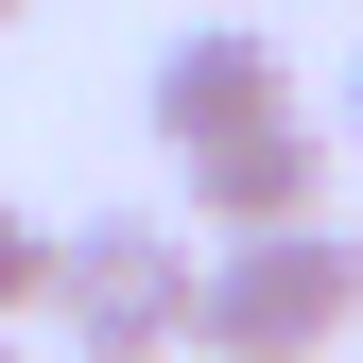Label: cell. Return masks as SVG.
<instances>
[{"label": "cell", "mask_w": 363, "mask_h": 363, "mask_svg": "<svg viewBox=\"0 0 363 363\" xmlns=\"http://www.w3.org/2000/svg\"><path fill=\"white\" fill-rule=\"evenodd\" d=\"M363 329V242L346 225H259L191 259V363H329Z\"/></svg>", "instance_id": "obj_1"}, {"label": "cell", "mask_w": 363, "mask_h": 363, "mask_svg": "<svg viewBox=\"0 0 363 363\" xmlns=\"http://www.w3.org/2000/svg\"><path fill=\"white\" fill-rule=\"evenodd\" d=\"M52 329L86 363H191V225H156V208H86L52 225Z\"/></svg>", "instance_id": "obj_2"}, {"label": "cell", "mask_w": 363, "mask_h": 363, "mask_svg": "<svg viewBox=\"0 0 363 363\" xmlns=\"http://www.w3.org/2000/svg\"><path fill=\"white\" fill-rule=\"evenodd\" d=\"M139 121H156L173 156L242 139V121H294V52H277L259 18H191V35L156 52V86H139Z\"/></svg>", "instance_id": "obj_3"}, {"label": "cell", "mask_w": 363, "mask_h": 363, "mask_svg": "<svg viewBox=\"0 0 363 363\" xmlns=\"http://www.w3.org/2000/svg\"><path fill=\"white\" fill-rule=\"evenodd\" d=\"M173 173H191V225H208V242L329 225V139H311V121H242V139H208V156H173Z\"/></svg>", "instance_id": "obj_4"}, {"label": "cell", "mask_w": 363, "mask_h": 363, "mask_svg": "<svg viewBox=\"0 0 363 363\" xmlns=\"http://www.w3.org/2000/svg\"><path fill=\"white\" fill-rule=\"evenodd\" d=\"M35 294H52V225L0 208V329H35Z\"/></svg>", "instance_id": "obj_5"}, {"label": "cell", "mask_w": 363, "mask_h": 363, "mask_svg": "<svg viewBox=\"0 0 363 363\" xmlns=\"http://www.w3.org/2000/svg\"><path fill=\"white\" fill-rule=\"evenodd\" d=\"M346 156H363V69H346Z\"/></svg>", "instance_id": "obj_6"}, {"label": "cell", "mask_w": 363, "mask_h": 363, "mask_svg": "<svg viewBox=\"0 0 363 363\" xmlns=\"http://www.w3.org/2000/svg\"><path fill=\"white\" fill-rule=\"evenodd\" d=\"M0 363H18V329H0Z\"/></svg>", "instance_id": "obj_7"}, {"label": "cell", "mask_w": 363, "mask_h": 363, "mask_svg": "<svg viewBox=\"0 0 363 363\" xmlns=\"http://www.w3.org/2000/svg\"><path fill=\"white\" fill-rule=\"evenodd\" d=\"M0 18H18V0H0Z\"/></svg>", "instance_id": "obj_8"}, {"label": "cell", "mask_w": 363, "mask_h": 363, "mask_svg": "<svg viewBox=\"0 0 363 363\" xmlns=\"http://www.w3.org/2000/svg\"><path fill=\"white\" fill-rule=\"evenodd\" d=\"M69 363H86V346H69Z\"/></svg>", "instance_id": "obj_9"}]
</instances>
